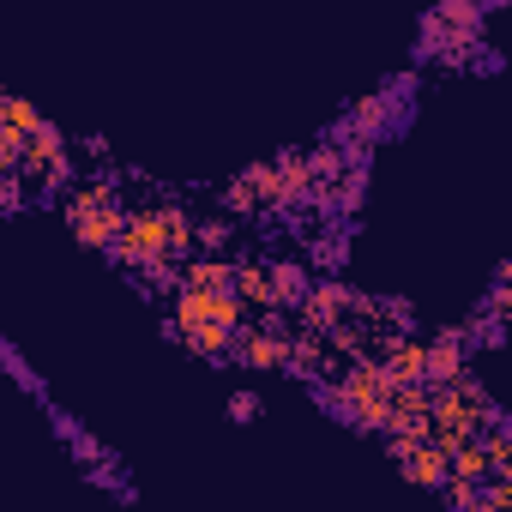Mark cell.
Returning a JSON list of instances; mask_svg holds the SVG:
<instances>
[{
	"mask_svg": "<svg viewBox=\"0 0 512 512\" xmlns=\"http://www.w3.org/2000/svg\"><path fill=\"white\" fill-rule=\"evenodd\" d=\"M139 253H169V260H187V253H193L187 211L181 205H139V211H127L121 235L109 241V260L127 266V260H139Z\"/></svg>",
	"mask_w": 512,
	"mask_h": 512,
	"instance_id": "1",
	"label": "cell"
},
{
	"mask_svg": "<svg viewBox=\"0 0 512 512\" xmlns=\"http://www.w3.org/2000/svg\"><path fill=\"white\" fill-rule=\"evenodd\" d=\"M61 199H67V223H73V235H79L85 247H103V253H109V241H115L121 223H127V205H121V193H115V175L73 181Z\"/></svg>",
	"mask_w": 512,
	"mask_h": 512,
	"instance_id": "2",
	"label": "cell"
},
{
	"mask_svg": "<svg viewBox=\"0 0 512 512\" xmlns=\"http://www.w3.org/2000/svg\"><path fill=\"white\" fill-rule=\"evenodd\" d=\"M19 175L25 181H37L43 193H67L73 187V145H67V133L55 127V121H37L31 133H25V157H19Z\"/></svg>",
	"mask_w": 512,
	"mask_h": 512,
	"instance_id": "3",
	"label": "cell"
},
{
	"mask_svg": "<svg viewBox=\"0 0 512 512\" xmlns=\"http://www.w3.org/2000/svg\"><path fill=\"white\" fill-rule=\"evenodd\" d=\"M241 320H247V308H241L235 290H175L169 332H181V326H241Z\"/></svg>",
	"mask_w": 512,
	"mask_h": 512,
	"instance_id": "4",
	"label": "cell"
},
{
	"mask_svg": "<svg viewBox=\"0 0 512 512\" xmlns=\"http://www.w3.org/2000/svg\"><path fill=\"white\" fill-rule=\"evenodd\" d=\"M308 332H332L338 320H350L356 314V290L344 284V278H320V284H308V296L290 308Z\"/></svg>",
	"mask_w": 512,
	"mask_h": 512,
	"instance_id": "5",
	"label": "cell"
},
{
	"mask_svg": "<svg viewBox=\"0 0 512 512\" xmlns=\"http://www.w3.org/2000/svg\"><path fill=\"white\" fill-rule=\"evenodd\" d=\"M464 368H470V344H464L458 326L440 332L434 344H422V386H446V380H458Z\"/></svg>",
	"mask_w": 512,
	"mask_h": 512,
	"instance_id": "6",
	"label": "cell"
},
{
	"mask_svg": "<svg viewBox=\"0 0 512 512\" xmlns=\"http://www.w3.org/2000/svg\"><path fill=\"white\" fill-rule=\"evenodd\" d=\"M229 290L241 296L247 320H253V314H266V308H278V302H272V272H266V260H235V278H229Z\"/></svg>",
	"mask_w": 512,
	"mask_h": 512,
	"instance_id": "7",
	"label": "cell"
},
{
	"mask_svg": "<svg viewBox=\"0 0 512 512\" xmlns=\"http://www.w3.org/2000/svg\"><path fill=\"white\" fill-rule=\"evenodd\" d=\"M398 470H404V482H416V488H440V482H446V452H440L434 440H410V446L398 452Z\"/></svg>",
	"mask_w": 512,
	"mask_h": 512,
	"instance_id": "8",
	"label": "cell"
},
{
	"mask_svg": "<svg viewBox=\"0 0 512 512\" xmlns=\"http://www.w3.org/2000/svg\"><path fill=\"white\" fill-rule=\"evenodd\" d=\"M284 368H290L296 380H320V374L332 368V344H326V332H302V338H290Z\"/></svg>",
	"mask_w": 512,
	"mask_h": 512,
	"instance_id": "9",
	"label": "cell"
},
{
	"mask_svg": "<svg viewBox=\"0 0 512 512\" xmlns=\"http://www.w3.org/2000/svg\"><path fill=\"white\" fill-rule=\"evenodd\" d=\"M235 278V260H223V253H187L181 260V290H229Z\"/></svg>",
	"mask_w": 512,
	"mask_h": 512,
	"instance_id": "10",
	"label": "cell"
},
{
	"mask_svg": "<svg viewBox=\"0 0 512 512\" xmlns=\"http://www.w3.org/2000/svg\"><path fill=\"white\" fill-rule=\"evenodd\" d=\"M169 338H181L193 356H205V362H229V350H235V326H181V332H169Z\"/></svg>",
	"mask_w": 512,
	"mask_h": 512,
	"instance_id": "11",
	"label": "cell"
},
{
	"mask_svg": "<svg viewBox=\"0 0 512 512\" xmlns=\"http://www.w3.org/2000/svg\"><path fill=\"white\" fill-rule=\"evenodd\" d=\"M127 272L145 284V290H181V260H169V253H139V260H127Z\"/></svg>",
	"mask_w": 512,
	"mask_h": 512,
	"instance_id": "12",
	"label": "cell"
},
{
	"mask_svg": "<svg viewBox=\"0 0 512 512\" xmlns=\"http://www.w3.org/2000/svg\"><path fill=\"white\" fill-rule=\"evenodd\" d=\"M272 163H278V181H284V211H290V205H308V193H314L308 151H284V157H272Z\"/></svg>",
	"mask_w": 512,
	"mask_h": 512,
	"instance_id": "13",
	"label": "cell"
},
{
	"mask_svg": "<svg viewBox=\"0 0 512 512\" xmlns=\"http://www.w3.org/2000/svg\"><path fill=\"white\" fill-rule=\"evenodd\" d=\"M266 272H272V302L290 314V308L308 296V266H296V260H272Z\"/></svg>",
	"mask_w": 512,
	"mask_h": 512,
	"instance_id": "14",
	"label": "cell"
},
{
	"mask_svg": "<svg viewBox=\"0 0 512 512\" xmlns=\"http://www.w3.org/2000/svg\"><path fill=\"white\" fill-rule=\"evenodd\" d=\"M380 368H386V380H392V386H410V380H422V344H416V338H398V344H386Z\"/></svg>",
	"mask_w": 512,
	"mask_h": 512,
	"instance_id": "15",
	"label": "cell"
},
{
	"mask_svg": "<svg viewBox=\"0 0 512 512\" xmlns=\"http://www.w3.org/2000/svg\"><path fill=\"white\" fill-rule=\"evenodd\" d=\"M247 175V187L260 193V205H266V217L272 211H284V181H278V163H253V169H241Z\"/></svg>",
	"mask_w": 512,
	"mask_h": 512,
	"instance_id": "16",
	"label": "cell"
},
{
	"mask_svg": "<svg viewBox=\"0 0 512 512\" xmlns=\"http://www.w3.org/2000/svg\"><path fill=\"white\" fill-rule=\"evenodd\" d=\"M344 253H350V235H344V223H320V235H314V260L326 266V272H338L344 266Z\"/></svg>",
	"mask_w": 512,
	"mask_h": 512,
	"instance_id": "17",
	"label": "cell"
},
{
	"mask_svg": "<svg viewBox=\"0 0 512 512\" xmlns=\"http://www.w3.org/2000/svg\"><path fill=\"white\" fill-rule=\"evenodd\" d=\"M223 211H229V217H266V205H260V193L247 187V175H235V181L223 187Z\"/></svg>",
	"mask_w": 512,
	"mask_h": 512,
	"instance_id": "18",
	"label": "cell"
},
{
	"mask_svg": "<svg viewBox=\"0 0 512 512\" xmlns=\"http://www.w3.org/2000/svg\"><path fill=\"white\" fill-rule=\"evenodd\" d=\"M344 163H350V157H344L338 145H320V151H308V175H314V181H332Z\"/></svg>",
	"mask_w": 512,
	"mask_h": 512,
	"instance_id": "19",
	"label": "cell"
},
{
	"mask_svg": "<svg viewBox=\"0 0 512 512\" xmlns=\"http://www.w3.org/2000/svg\"><path fill=\"white\" fill-rule=\"evenodd\" d=\"M25 193H31V181H25L19 169H0V211H19Z\"/></svg>",
	"mask_w": 512,
	"mask_h": 512,
	"instance_id": "20",
	"label": "cell"
},
{
	"mask_svg": "<svg viewBox=\"0 0 512 512\" xmlns=\"http://www.w3.org/2000/svg\"><path fill=\"white\" fill-rule=\"evenodd\" d=\"M229 235H235V223H229V217H211L205 229H193V247H205V253H217V247H223Z\"/></svg>",
	"mask_w": 512,
	"mask_h": 512,
	"instance_id": "21",
	"label": "cell"
},
{
	"mask_svg": "<svg viewBox=\"0 0 512 512\" xmlns=\"http://www.w3.org/2000/svg\"><path fill=\"white\" fill-rule=\"evenodd\" d=\"M0 362H7V374H13V380H19V386H31V392H37V386H43V380H37V374H31V368H25V356H19V350H13V344H0Z\"/></svg>",
	"mask_w": 512,
	"mask_h": 512,
	"instance_id": "22",
	"label": "cell"
},
{
	"mask_svg": "<svg viewBox=\"0 0 512 512\" xmlns=\"http://www.w3.org/2000/svg\"><path fill=\"white\" fill-rule=\"evenodd\" d=\"M500 506H512V476H494L482 488V512H500Z\"/></svg>",
	"mask_w": 512,
	"mask_h": 512,
	"instance_id": "23",
	"label": "cell"
},
{
	"mask_svg": "<svg viewBox=\"0 0 512 512\" xmlns=\"http://www.w3.org/2000/svg\"><path fill=\"white\" fill-rule=\"evenodd\" d=\"M229 416L235 422H253V416H260V392H235L229 398Z\"/></svg>",
	"mask_w": 512,
	"mask_h": 512,
	"instance_id": "24",
	"label": "cell"
},
{
	"mask_svg": "<svg viewBox=\"0 0 512 512\" xmlns=\"http://www.w3.org/2000/svg\"><path fill=\"white\" fill-rule=\"evenodd\" d=\"M482 7H500V0H482Z\"/></svg>",
	"mask_w": 512,
	"mask_h": 512,
	"instance_id": "25",
	"label": "cell"
}]
</instances>
